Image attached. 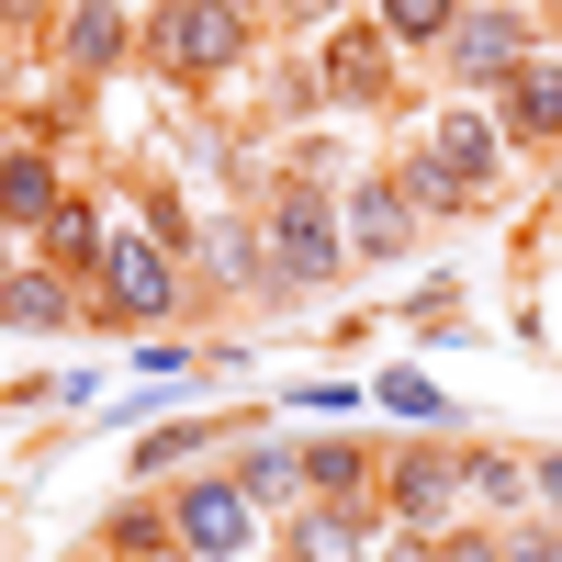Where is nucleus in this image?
<instances>
[{
    "label": "nucleus",
    "instance_id": "obj_1",
    "mask_svg": "<svg viewBox=\"0 0 562 562\" xmlns=\"http://www.w3.org/2000/svg\"><path fill=\"white\" fill-rule=\"evenodd\" d=\"M169 304H180L169 248H158V237H124V225H113V259H102V315H113V326H158Z\"/></svg>",
    "mask_w": 562,
    "mask_h": 562
},
{
    "label": "nucleus",
    "instance_id": "obj_2",
    "mask_svg": "<svg viewBox=\"0 0 562 562\" xmlns=\"http://www.w3.org/2000/svg\"><path fill=\"white\" fill-rule=\"evenodd\" d=\"M147 34H158V57L169 68H225V57H237V45H248V12H225V0H180V12H147Z\"/></svg>",
    "mask_w": 562,
    "mask_h": 562
},
{
    "label": "nucleus",
    "instance_id": "obj_3",
    "mask_svg": "<svg viewBox=\"0 0 562 562\" xmlns=\"http://www.w3.org/2000/svg\"><path fill=\"white\" fill-rule=\"evenodd\" d=\"M338 259H349L338 214H326L315 192H281V214H270V270H281V281H326Z\"/></svg>",
    "mask_w": 562,
    "mask_h": 562
},
{
    "label": "nucleus",
    "instance_id": "obj_4",
    "mask_svg": "<svg viewBox=\"0 0 562 562\" xmlns=\"http://www.w3.org/2000/svg\"><path fill=\"white\" fill-rule=\"evenodd\" d=\"M450 68H461V90H506L529 68V23L518 12H461L450 23Z\"/></svg>",
    "mask_w": 562,
    "mask_h": 562
},
{
    "label": "nucleus",
    "instance_id": "obj_5",
    "mask_svg": "<svg viewBox=\"0 0 562 562\" xmlns=\"http://www.w3.org/2000/svg\"><path fill=\"white\" fill-rule=\"evenodd\" d=\"M383 506L405 529H439L450 506H461V450H394L383 461Z\"/></svg>",
    "mask_w": 562,
    "mask_h": 562
},
{
    "label": "nucleus",
    "instance_id": "obj_6",
    "mask_svg": "<svg viewBox=\"0 0 562 562\" xmlns=\"http://www.w3.org/2000/svg\"><path fill=\"white\" fill-rule=\"evenodd\" d=\"M180 551L192 562H248V495L237 484H192L180 495Z\"/></svg>",
    "mask_w": 562,
    "mask_h": 562
},
{
    "label": "nucleus",
    "instance_id": "obj_7",
    "mask_svg": "<svg viewBox=\"0 0 562 562\" xmlns=\"http://www.w3.org/2000/svg\"><path fill=\"white\" fill-rule=\"evenodd\" d=\"M57 214H68V192H57V158H45V147H0V225H12V237L34 225V237H45Z\"/></svg>",
    "mask_w": 562,
    "mask_h": 562
},
{
    "label": "nucleus",
    "instance_id": "obj_8",
    "mask_svg": "<svg viewBox=\"0 0 562 562\" xmlns=\"http://www.w3.org/2000/svg\"><path fill=\"white\" fill-rule=\"evenodd\" d=\"M416 203H405V180H360V203H349V259H394L416 225H405Z\"/></svg>",
    "mask_w": 562,
    "mask_h": 562
},
{
    "label": "nucleus",
    "instance_id": "obj_9",
    "mask_svg": "<svg viewBox=\"0 0 562 562\" xmlns=\"http://www.w3.org/2000/svg\"><path fill=\"white\" fill-rule=\"evenodd\" d=\"M102 259H113V225L90 214V203H68L57 225H45V270H57V281H68V270H90V281H102Z\"/></svg>",
    "mask_w": 562,
    "mask_h": 562
},
{
    "label": "nucleus",
    "instance_id": "obj_10",
    "mask_svg": "<svg viewBox=\"0 0 562 562\" xmlns=\"http://www.w3.org/2000/svg\"><path fill=\"white\" fill-rule=\"evenodd\" d=\"M304 484L349 518V506H360V484H371V450H360V439H304Z\"/></svg>",
    "mask_w": 562,
    "mask_h": 562
},
{
    "label": "nucleus",
    "instance_id": "obj_11",
    "mask_svg": "<svg viewBox=\"0 0 562 562\" xmlns=\"http://www.w3.org/2000/svg\"><path fill=\"white\" fill-rule=\"evenodd\" d=\"M506 124L518 135H562V57H529L506 79Z\"/></svg>",
    "mask_w": 562,
    "mask_h": 562
},
{
    "label": "nucleus",
    "instance_id": "obj_12",
    "mask_svg": "<svg viewBox=\"0 0 562 562\" xmlns=\"http://www.w3.org/2000/svg\"><path fill=\"white\" fill-rule=\"evenodd\" d=\"M428 158H439V169L461 180V192H484V180H495V124H484V113H450Z\"/></svg>",
    "mask_w": 562,
    "mask_h": 562
},
{
    "label": "nucleus",
    "instance_id": "obj_13",
    "mask_svg": "<svg viewBox=\"0 0 562 562\" xmlns=\"http://www.w3.org/2000/svg\"><path fill=\"white\" fill-rule=\"evenodd\" d=\"M293 562H371V540H360V518H338V506H304L293 518Z\"/></svg>",
    "mask_w": 562,
    "mask_h": 562
},
{
    "label": "nucleus",
    "instance_id": "obj_14",
    "mask_svg": "<svg viewBox=\"0 0 562 562\" xmlns=\"http://www.w3.org/2000/svg\"><path fill=\"white\" fill-rule=\"evenodd\" d=\"M0 326H68V281L57 270H12L0 281Z\"/></svg>",
    "mask_w": 562,
    "mask_h": 562
},
{
    "label": "nucleus",
    "instance_id": "obj_15",
    "mask_svg": "<svg viewBox=\"0 0 562 562\" xmlns=\"http://www.w3.org/2000/svg\"><path fill=\"white\" fill-rule=\"evenodd\" d=\"M326 90H338V102H371V90H383V23H360L338 57H326Z\"/></svg>",
    "mask_w": 562,
    "mask_h": 562
},
{
    "label": "nucleus",
    "instance_id": "obj_16",
    "mask_svg": "<svg viewBox=\"0 0 562 562\" xmlns=\"http://www.w3.org/2000/svg\"><path fill=\"white\" fill-rule=\"evenodd\" d=\"M461 495H473V506H518L529 495V461L518 450H461Z\"/></svg>",
    "mask_w": 562,
    "mask_h": 562
},
{
    "label": "nucleus",
    "instance_id": "obj_17",
    "mask_svg": "<svg viewBox=\"0 0 562 562\" xmlns=\"http://www.w3.org/2000/svg\"><path fill=\"white\" fill-rule=\"evenodd\" d=\"M135 34H147L135 12H68V57H79V68H113Z\"/></svg>",
    "mask_w": 562,
    "mask_h": 562
},
{
    "label": "nucleus",
    "instance_id": "obj_18",
    "mask_svg": "<svg viewBox=\"0 0 562 562\" xmlns=\"http://www.w3.org/2000/svg\"><path fill=\"white\" fill-rule=\"evenodd\" d=\"M461 12H450V0H394V12H383V45H439Z\"/></svg>",
    "mask_w": 562,
    "mask_h": 562
},
{
    "label": "nucleus",
    "instance_id": "obj_19",
    "mask_svg": "<svg viewBox=\"0 0 562 562\" xmlns=\"http://www.w3.org/2000/svg\"><path fill=\"white\" fill-rule=\"evenodd\" d=\"M405 203H428V214H461L473 192H461V180H450L439 158H416V169H405Z\"/></svg>",
    "mask_w": 562,
    "mask_h": 562
},
{
    "label": "nucleus",
    "instance_id": "obj_20",
    "mask_svg": "<svg viewBox=\"0 0 562 562\" xmlns=\"http://www.w3.org/2000/svg\"><path fill=\"white\" fill-rule=\"evenodd\" d=\"M304 484V450H248V495H293Z\"/></svg>",
    "mask_w": 562,
    "mask_h": 562
},
{
    "label": "nucleus",
    "instance_id": "obj_21",
    "mask_svg": "<svg viewBox=\"0 0 562 562\" xmlns=\"http://www.w3.org/2000/svg\"><path fill=\"white\" fill-rule=\"evenodd\" d=\"M203 450V428H192V416H180V428H158L147 450H135V473H169V461H192Z\"/></svg>",
    "mask_w": 562,
    "mask_h": 562
},
{
    "label": "nucleus",
    "instance_id": "obj_22",
    "mask_svg": "<svg viewBox=\"0 0 562 562\" xmlns=\"http://www.w3.org/2000/svg\"><path fill=\"white\" fill-rule=\"evenodd\" d=\"M439 562H506V540H484V529H450V540H439Z\"/></svg>",
    "mask_w": 562,
    "mask_h": 562
},
{
    "label": "nucleus",
    "instance_id": "obj_23",
    "mask_svg": "<svg viewBox=\"0 0 562 562\" xmlns=\"http://www.w3.org/2000/svg\"><path fill=\"white\" fill-rule=\"evenodd\" d=\"M529 495H540L551 518H562V450H540V461H529Z\"/></svg>",
    "mask_w": 562,
    "mask_h": 562
},
{
    "label": "nucleus",
    "instance_id": "obj_24",
    "mask_svg": "<svg viewBox=\"0 0 562 562\" xmlns=\"http://www.w3.org/2000/svg\"><path fill=\"white\" fill-rule=\"evenodd\" d=\"M506 562H562V540H506Z\"/></svg>",
    "mask_w": 562,
    "mask_h": 562
},
{
    "label": "nucleus",
    "instance_id": "obj_25",
    "mask_svg": "<svg viewBox=\"0 0 562 562\" xmlns=\"http://www.w3.org/2000/svg\"><path fill=\"white\" fill-rule=\"evenodd\" d=\"M383 562H439V551L428 540H383Z\"/></svg>",
    "mask_w": 562,
    "mask_h": 562
}]
</instances>
